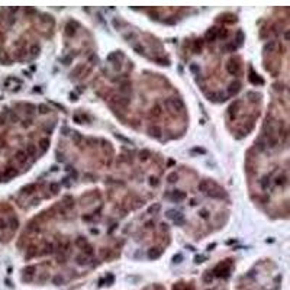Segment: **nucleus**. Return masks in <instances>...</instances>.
I'll use <instances>...</instances> for the list:
<instances>
[{
	"instance_id": "obj_1",
	"label": "nucleus",
	"mask_w": 290,
	"mask_h": 290,
	"mask_svg": "<svg viewBox=\"0 0 290 290\" xmlns=\"http://www.w3.org/2000/svg\"><path fill=\"white\" fill-rule=\"evenodd\" d=\"M164 105H166L170 110H176V112H181V110L184 109V105H183V102H181L180 99H177V97L167 99L166 102H164Z\"/></svg>"
},
{
	"instance_id": "obj_2",
	"label": "nucleus",
	"mask_w": 290,
	"mask_h": 290,
	"mask_svg": "<svg viewBox=\"0 0 290 290\" xmlns=\"http://www.w3.org/2000/svg\"><path fill=\"white\" fill-rule=\"evenodd\" d=\"M167 218L173 219V222H174L176 225H180V223H183V220H184L183 215H181L178 210H174V209H170V210H167Z\"/></svg>"
},
{
	"instance_id": "obj_3",
	"label": "nucleus",
	"mask_w": 290,
	"mask_h": 290,
	"mask_svg": "<svg viewBox=\"0 0 290 290\" xmlns=\"http://www.w3.org/2000/svg\"><path fill=\"white\" fill-rule=\"evenodd\" d=\"M226 68H228V73H231L232 76H237V74L239 73V70H241V65L238 64L237 60H229Z\"/></svg>"
},
{
	"instance_id": "obj_4",
	"label": "nucleus",
	"mask_w": 290,
	"mask_h": 290,
	"mask_svg": "<svg viewBox=\"0 0 290 290\" xmlns=\"http://www.w3.org/2000/svg\"><path fill=\"white\" fill-rule=\"evenodd\" d=\"M15 158H16V161H18L19 164H22V166H23V164L28 161V154H26L25 151H22V150H20V151H18V152H16V157H15Z\"/></svg>"
},
{
	"instance_id": "obj_5",
	"label": "nucleus",
	"mask_w": 290,
	"mask_h": 290,
	"mask_svg": "<svg viewBox=\"0 0 290 290\" xmlns=\"http://www.w3.org/2000/svg\"><path fill=\"white\" fill-rule=\"evenodd\" d=\"M239 88H241V83H239V81H234V83L229 84L228 91H229V94H237V93L239 91Z\"/></svg>"
},
{
	"instance_id": "obj_6",
	"label": "nucleus",
	"mask_w": 290,
	"mask_h": 290,
	"mask_svg": "<svg viewBox=\"0 0 290 290\" xmlns=\"http://www.w3.org/2000/svg\"><path fill=\"white\" fill-rule=\"evenodd\" d=\"M171 199L174 200V202H180V200H183V199H186V193L184 192H174L173 193V196H171Z\"/></svg>"
},
{
	"instance_id": "obj_7",
	"label": "nucleus",
	"mask_w": 290,
	"mask_h": 290,
	"mask_svg": "<svg viewBox=\"0 0 290 290\" xmlns=\"http://www.w3.org/2000/svg\"><path fill=\"white\" fill-rule=\"evenodd\" d=\"M216 37H218V32H216V29L215 28H212V29H209L206 32V39L210 42H213L216 39Z\"/></svg>"
},
{
	"instance_id": "obj_8",
	"label": "nucleus",
	"mask_w": 290,
	"mask_h": 290,
	"mask_svg": "<svg viewBox=\"0 0 290 290\" xmlns=\"http://www.w3.org/2000/svg\"><path fill=\"white\" fill-rule=\"evenodd\" d=\"M161 113H163V110H161V106H160V105H155V106L151 109V116H152V118H160Z\"/></svg>"
},
{
	"instance_id": "obj_9",
	"label": "nucleus",
	"mask_w": 290,
	"mask_h": 290,
	"mask_svg": "<svg viewBox=\"0 0 290 290\" xmlns=\"http://www.w3.org/2000/svg\"><path fill=\"white\" fill-rule=\"evenodd\" d=\"M160 255H161V251L158 248H152V249L148 251V257H150L151 260H155V258H158Z\"/></svg>"
},
{
	"instance_id": "obj_10",
	"label": "nucleus",
	"mask_w": 290,
	"mask_h": 290,
	"mask_svg": "<svg viewBox=\"0 0 290 290\" xmlns=\"http://www.w3.org/2000/svg\"><path fill=\"white\" fill-rule=\"evenodd\" d=\"M25 152L28 154V157H32V158H34V157L37 155V148H35V145H32V144L28 145V148H26Z\"/></svg>"
},
{
	"instance_id": "obj_11",
	"label": "nucleus",
	"mask_w": 290,
	"mask_h": 290,
	"mask_svg": "<svg viewBox=\"0 0 290 290\" xmlns=\"http://www.w3.org/2000/svg\"><path fill=\"white\" fill-rule=\"evenodd\" d=\"M286 183H287V176H286V174H283V176H280V177H279V176L276 177V184H277V186H284Z\"/></svg>"
},
{
	"instance_id": "obj_12",
	"label": "nucleus",
	"mask_w": 290,
	"mask_h": 290,
	"mask_svg": "<svg viewBox=\"0 0 290 290\" xmlns=\"http://www.w3.org/2000/svg\"><path fill=\"white\" fill-rule=\"evenodd\" d=\"M239 106H241V102H239V100H235V102L229 106V109H228V110H229V115L232 116V113H235V112H237V107H239Z\"/></svg>"
},
{
	"instance_id": "obj_13",
	"label": "nucleus",
	"mask_w": 290,
	"mask_h": 290,
	"mask_svg": "<svg viewBox=\"0 0 290 290\" xmlns=\"http://www.w3.org/2000/svg\"><path fill=\"white\" fill-rule=\"evenodd\" d=\"M150 133H151L152 136H155V138H158V136H160V133H161V129H160L158 126H155V125H152V126L150 128Z\"/></svg>"
},
{
	"instance_id": "obj_14",
	"label": "nucleus",
	"mask_w": 290,
	"mask_h": 290,
	"mask_svg": "<svg viewBox=\"0 0 290 290\" xmlns=\"http://www.w3.org/2000/svg\"><path fill=\"white\" fill-rule=\"evenodd\" d=\"M260 186H261L263 190H267V189L270 187V178H268V177H264V178L260 181Z\"/></svg>"
},
{
	"instance_id": "obj_15",
	"label": "nucleus",
	"mask_w": 290,
	"mask_h": 290,
	"mask_svg": "<svg viewBox=\"0 0 290 290\" xmlns=\"http://www.w3.org/2000/svg\"><path fill=\"white\" fill-rule=\"evenodd\" d=\"M274 46H276V42L274 41H268L265 44V46H264V51L265 52H271L273 49H274Z\"/></svg>"
},
{
	"instance_id": "obj_16",
	"label": "nucleus",
	"mask_w": 290,
	"mask_h": 290,
	"mask_svg": "<svg viewBox=\"0 0 290 290\" xmlns=\"http://www.w3.org/2000/svg\"><path fill=\"white\" fill-rule=\"evenodd\" d=\"M199 190L206 193L207 190H209V181H205V180H203V181H200V183H199Z\"/></svg>"
},
{
	"instance_id": "obj_17",
	"label": "nucleus",
	"mask_w": 290,
	"mask_h": 290,
	"mask_svg": "<svg viewBox=\"0 0 290 290\" xmlns=\"http://www.w3.org/2000/svg\"><path fill=\"white\" fill-rule=\"evenodd\" d=\"M9 223H10V228H13V229H16L18 225H19V222H18V219L15 216H10L9 218Z\"/></svg>"
},
{
	"instance_id": "obj_18",
	"label": "nucleus",
	"mask_w": 290,
	"mask_h": 290,
	"mask_svg": "<svg viewBox=\"0 0 290 290\" xmlns=\"http://www.w3.org/2000/svg\"><path fill=\"white\" fill-rule=\"evenodd\" d=\"M139 157H141L142 161H147L148 157H150V151H148V150H142V151L139 152Z\"/></svg>"
},
{
	"instance_id": "obj_19",
	"label": "nucleus",
	"mask_w": 290,
	"mask_h": 290,
	"mask_svg": "<svg viewBox=\"0 0 290 290\" xmlns=\"http://www.w3.org/2000/svg\"><path fill=\"white\" fill-rule=\"evenodd\" d=\"M39 145H41V150H42V151H45V150L48 148L49 142H48V139H46V138H42L41 141H39Z\"/></svg>"
},
{
	"instance_id": "obj_20",
	"label": "nucleus",
	"mask_w": 290,
	"mask_h": 290,
	"mask_svg": "<svg viewBox=\"0 0 290 290\" xmlns=\"http://www.w3.org/2000/svg\"><path fill=\"white\" fill-rule=\"evenodd\" d=\"M4 174L9 177V176H16V170L13 168V167H7L6 168V171H4Z\"/></svg>"
},
{
	"instance_id": "obj_21",
	"label": "nucleus",
	"mask_w": 290,
	"mask_h": 290,
	"mask_svg": "<svg viewBox=\"0 0 290 290\" xmlns=\"http://www.w3.org/2000/svg\"><path fill=\"white\" fill-rule=\"evenodd\" d=\"M177 178H178V174H177V173H171V174L168 176V181H170V183H176Z\"/></svg>"
},
{
	"instance_id": "obj_22",
	"label": "nucleus",
	"mask_w": 290,
	"mask_h": 290,
	"mask_svg": "<svg viewBox=\"0 0 290 290\" xmlns=\"http://www.w3.org/2000/svg\"><path fill=\"white\" fill-rule=\"evenodd\" d=\"M49 190H51L52 193L58 192V190H60V184H58V183H51V184H49Z\"/></svg>"
},
{
	"instance_id": "obj_23",
	"label": "nucleus",
	"mask_w": 290,
	"mask_h": 290,
	"mask_svg": "<svg viewBox=\"0 0 290 290\" xmlns=\"http://www.w3.org/2000/svg\"><path fill=\"white\" fill-rule=\"evenodd\" d=\"M251 81L252 83H257V84H263V80L257 76V74H252V77H251Z\"/></svg>"
},
{
	"instance_id": "obj_24",
	"label": "nucleus",
	"mask_w": 290,
	"mask_h": 290,
	"mask_svg": "<svg viewBox=\"0 0 290 290\" xmlns=\"http://www.w3.org/2000/svg\"><path fill=\"white\" fill-rule=\"evenodd\" d=\"M121 91L124 93H131V87H129V83H124L122 87H121Z\"/></svg>"
},
{
	"instance_id": "obj_25",
	"label": "nucleus",
	"mask_w": 290,
	"mask_h": 290,
	"mask_svg": "<svg viewBox=\"0 0 290 290\" xmlns=\"http://www.w3.org/2000/svg\"><path fill=\"white\" fill-rule=\"evenodd\" d=\"M84 255H93V248L90 245H86L84 247Z\"/></svg>"
},
{
	"instance_id": "obj_26",
	"label": "nucleus",
	"mask_w": 290,
	"mask_h": 290,
	"mask_svg": "<svg viewBox=\"0 0 290 290\" xmlns=\"http://www.w3.org/2000/svg\"><path fill=\"white\" fill-rule=\"evenodd\" d=\"M77 263L84 265V264L87 263V261H86V255H79V257H77Z\"/></svg>"
},
{
	"instance_id": "obj_27",
	"label": "nucleus",
	"mask_w": 290,
	"mask_h": 290,
	"mask_svg": "<svg viewBox=\"0 0 290 290\" xmlns=\"http://www.w3.org/2000/svg\"><path fill=\"white\" fill-rule=\"evenodd\" d=\"M38 109H39V113H46V112L49 110L45 105H39V106H38Z\"/></svg>"
},
{
	"instance_id": "obj_28",
	"label": "nucleus",
	"mask_w": 290,
	"mask_h": 290,
	"mask_svg": "<svg viewBox=\"0 0 290 290\" xmlns=\"http://www.w3.org/2000/svg\"><path fill=\"white\" fill-rule=\"evenodd\" d=\"M242 37H244V35H242V32L239 31V32H238V38H237V46L242 44Z\"/></svg>"
},
{
	"instance_id": "obj_29",
	"label": "nucleus",
	"mask_w": 290,
	"mask_h": 290,
	"mask_svg": "<svg viewBox=\"0 0 290 290\" xmlns=\"http://www.w3.org/2000/svg\"><path fill=\"white\" fill-rule=\"evenodd\" d=\"M62 282H64V279H62L61 276H57V277H54V283H55V284H61Z\"/></svg>"
},
{
	"instance_id": "obj_30",
	"label": "nucleus",
	"mask_w": 290,
	"mask_h": 290,
	"mask_svg": "<svg viewBox=\"0 0 290 290\" xmlns=\"http://www.w3.org/2000/svg\"><path fill=\"white\" fill-rule=\"evenodd\" d=\"M200 216H202L203 219H207V218H209V212H207L206 209H202V210H200Z\"/></svg>"
},
{
	"instance_id": "obj_31",
	"label": "nucleus",
	"mask_w": 290,
	"mask_h": 290,
	"mask_svg": "<svg viewBox=\"0 0 290 290\" xmlns=\"http://www.w3.org/2000/svg\"><path fill=\"white\" fill-rule=\"evenodd\" d=\"M150 184H151V186H157V184H158V178H157V177H151V178H150Z\"/></svg>"
},
{
	"instance_id": "obj_32",
	"label": "nucleus",
	"mask_w": 290,
	"mask_h": 290,
	"mask_svg": "<svg viewBox=\"0 0 290 290\" xmlns=\"http://www.w3.org/2000/svg\"><path fill=\"white\" fill-rule=\"evenodd\" d=\"M6 226H7V222H6V219L0 218V229H4Z\"/></svg>"
},
{
	"instance_id": "obj_33",
	"label": "nucleus",
	"mask_w": 290,
	"mask_h": 290,
	"mask_svg": "<svg viewBox=\"0 0 290 290\" xmlns=\"http://www.w3.org/2000/svg\"><path fill=\"white\" fill-rule=\"evenodd\" d=\"M77 245H80V247H86V245H87V242H86V239H84V238H81V239L79 238V239H77Z\"/></svg>"
},
{
	"instance_id": "obj_34",
	"label": "nucleus",
	"mask_w": 290,
	"mask_h": 290,
	"mask_svg": "<svg viewBox=\"0 0 290 290\" xmlns=\"http://www.w3.org/2000/svg\"><path fill=\"white\" fill-rule=\"evenodd\" d=\"M158 209H160V205H155V206L150 207V210H148V212H150V213H151V215H152V213H155V212H157V210H158Z\"/></svg>"
},
{
	"instance_id": "obj_35",
	"label": "nucleus",
	"mask_w": 290,
	"mask_h": 290,
	"mask_svg": "<svg viewBox=\"0 0 290 290\" xmlns=\"http://www.w3.org/2000/svg\"><path fill=\"white\" fill-rule=\"evenodd\" d=\"M203 260H205V257H203V255H197V257L195 258V261H196V263H202Z\"/></svg>"
},
{
	"instance_id": "obj_36",
	"label": "nucleus",
	"mask_w": 290,
	"mask_h": 290,
	"mask_svg": "<svg viewBox=\"0 0 290 290\" xmlns=\"http://www.w3.org/2000/svg\"><path fill=\"white\" fill-rule=\"evenodd\" d=\"M195 48H196L197 51H200V49H202V41L196 42V44H195Z\"/></svg>"
},
{
	"instance_id": "obj_37",
	"label": "nucleus",
	"mask_w": 290,
	"mask_h": 290,
	"mask_svg": "<svg viewBox=\"0 0 290 290\" xmlns=\"http://www.w3.org/2000/svg\"><path fill=\"white\" fill-rule=\"evenodd\" d=\"M180 260H181V255H180V254L176 255V257H173V261H174V263H180Z\"/></svg>"
},
{
	"instance_id": "obj_38",
	"label": "nucleus",
	"mask_w": 290,
	"mask_h": 290,
	"mask_svg": "<svg viewBox=\"0 0 290 290\" xmlns=\"http://www.w3.org/2000/svg\"><path fill=\"white\" fill-rule=\"evenodd\" d=\"M31 51H32V54H38V51H39V46H38V45H37V46H32V49H31Z\"/></svg>"
}]
</instances>
